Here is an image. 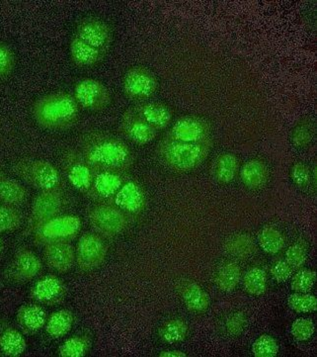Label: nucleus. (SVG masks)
I'll list each match as a JSON object with an SVG mask.
<instances>
[{"mask_svg":"<svg viewBox=\"0 0 317 357\" xmlns=\"http://www.w3.org/2000/svg\"><path fill=\"white\" fill-rule=\"evenodd\" d=\"M78 150L96 172H122L134 162L131 149L124 141L101 131L92 130L82 135Z\"/></svg>","mask_w":317,"mask_h":357,"instance_id":"nucleus-1","label":"nucleus"},{"mask_svg":"<svg viewBox=\"0 0 317 357\" xmlns=\"http://www.w3.org/2000/svg\"><path fill=\"white\" fill-rule=\"evenodd\" d=\"M32 115L35 122L42 129L68 131L77 124L79 106L70 92H51L35 101Z\"/></svg>","mask_w":317,"mask_h":357,"instance_id":"nucleus-2","label":"nucleus"},{"mask_svg":"<svg viewBox=\"0 0 317 357\" xmlns=\"http://www.w3.org/2000/svg\"><path fill=\"white\" fill-rule=\"evenodd\" d=\"M162 164L175 172H187L202 164L209 155L207 143H184L165 137L156 150Z\"/></svg>","mask_w":317,"mask_h":357,"instance_id":"nucleus-3","label":"nucleus"},{"mask_svg":"<svg viewBox=\"0 0 317 357\" xmlns=\"http://www.w3.org/2000/svg\"><path fill=\"white\" fill-rule=\"evenodd\" d=\"M13 170L21 181L38 190H51L63 184L60 170L48 160L21 158L13 165Z\"/></svg>","mask_w":317,"mask_h":357,"instance_id":"nucleus-4","label":"nucleus"},{"mask_svg":"<svg viewBox=\"0 0 317 357\" xmlns=\"http://www.w3.org/2000/svg\"><path fill=\"white\" fill-rule=\"evenodd\" d=\"M68 205V198L63 186L51 190L41 191L33 200L24 235L34 234L42 224L63 214Z\"/></svg>","mask_w":317,"mask_h":357,"instance_id":"nucleus-5","label":"nucleus"},{"mask_svg":"<svg viewBox=\"0 0 317 357\" xmlns=\"http://www.w3.org/2000/svg\"><path fill=\"white\" fill-rule=\"evenodd\" d=\"M82 229V220L77 215L61 214L42 224L34 231V243L44 247L52 243L72 242Z\"/></svg>","mask_w":317,"mask_h":357,"instance_id":"nucleus-6","label":"nucleus"},{"mask_svg":"<svg viewBox=\"0 0 317 357\" xmlns=\"http://www.w3.org/2000/svg\"><path fill=\"white\" fill-rule=\"evenodd\" d=\"M90 226L96 234L106 238L120 235L129 226L130 219L112 203H99L87 213Z\"/></svg>","mask_w":317,"mask_h":357,"instance_id":"nucleus-7","label":"nucleus"},{"mask_svg":"<svg viewBox=\"0 0 317 357\" xmlns=\"http://www.w3.org/2000/svg\"><path fill=\"white\" fill-rule=\"evenodd\" d=\"M160 87L157 77L150 68L136 66L129 68L123 77V91L132 101L144 102L151 98Z\"/></svg>","mask_w":317,"mask_h":357,"instance_id":"nucleus-8","label":"nucleus"},{"mask_svg":"<svg viewBox=\"0 0 317 357\" xmlns=\"http://www.w3.org/2000/svg\"><path fill=\"white\" fill-rule=\"evenodd\" d=\"M73 35L105 55H107L114 40L112 26L96 16H86L80 19L75 26Z\"/></svg>","mask_w":317,"mask_h":357,"instance_id":"nucleus-9","label":"nucleus"},{"mask_svg":"<svg viewBox=\"0 0 317 357\" xmlns=\"http://www.w3.org/2000/svg\"><path fill=\"white\" fill-rule=\"evenodd\" d=\"M73 96L79 107L90 112H101L112 103V96L107 86L100 80L90 77L77 82Z\"/></svg>","mask_w":317,"mask_h":357,"instance_id":"nucleus-10","label":"nucleus"},{"mask_svg":"<svg viewBox=\"0 0 317 357\" xmlns=\"http://www.w3.org/2000/svg\"><path fill=\"white\" fill-rule=\"evenodd\" d=\"M108 247L103 236L95 233H85L78 240L75 261L84 273L95 271L107 257Z\"/></svg>","mask_w":317,"mask_h":357,"instance_id":"nucleus-11","label":"nucleus"},{"mask_svg":"<svg viewBox=\"0 0 317 357\" xmlns=\"http://www.w3.org/2000/svg\"><path fill=\"white\" fill-rule=\"evenodd\" d=\"M63 169L73 188L87 194L90 190L96 172L87 162L77 149L70 148L63 153Z\"/></svg>","mask_w":317,"mask_h":357,"instance_id":"nucleus-12","label":"nucleus"},{"mask_svg":"<svg viewBox=\"0 0 317 357\" xmlns=\"http://www.w3.org/2000/svg\"><path fill=\"white\" fill-rule=\"evenodd\" d=\"M210 125L199 115H184L172 125L167 137L184 143H207Z\"/></svg>","mask_w":317,"mask_h":357,"instance_id":"nucleus-13","label":"nucleus"},{"mask_svg":"<svg viewBox=\"0 0 317 357\" xmlns=\"http://www.w3.org/2000/svg\"><path fill=\"white\" fill-rule=\"evenodd\" d=\"M42 264L40 257L27 248H19L13 257L7 276L16 284H26L41 273Z\"/></svg>","mask_w":317,"mask_h":357,"instance_id":"nucleus-14","label":"nucleus"},{"mask_svg":"<svg viewBox=\"0 0 317 357\" xmlns=\"http://www.w3.org/2000/svg\"><path fill=\"white\" fill-rule=\"evenodd\" d=\"M30 295L38 304L53 307L63 304L68 295V288L60 278L49 274L33 285Z\"/></svg>","mask_w":317,"mask_h":357,"instance_id":"nucleus-15","label":"nucleus"},{"mask_svg":"<svg viewBox=\"0 0 317 357\" xmlns=\"http://www.w3.org/2000/svg\"><path fill=\"white\" fill-rule=\"evenodd\" d=\"M121 131L132 143L144 146L151 143L157 136V131L148 124L143 118L131 107L125 111L121 119Z\"/></svg>","mask_w":317,"mask_h":357,"instance_id":"nucleus-16","label":"nucleus"},{"mask_svg":"<svg viewBox=\"0 0 317 357\" xmlns=\"http://www.w3.org/2000/svg\"><path fill=\"white\" fill-rule=\"evenodd\" d=\"M113 202L130 219L131 217L139 216L144 211L146 205V193L139 183L129 181L123 184L122 188L116 193Z\"/></svg>","mask_w":317,"mask_h":357,"instance_id":"nucleus-17","label":"nucleus"},{"mask_svg":"<svg viewBox=\"0 0 317 357\" xmlns=\"http://www.w3.org/2000/svg\"><path fill=\"white\" fill-rule=\"evenodd\" d=\"M45 261L58 273H66L75 262V248L68 242L52 243L44 245Z\"/></svg>","mask_w":317,"mask_h":357,"instance_id":"nucleus-18","label":"nucleus"},{"mask_svg":"<svg viewBox=\"0 0 317 357\" xmlns=\"http://www.w3.org/2000/svg\"><path fill=\"white\" fill-rule=\"evenodd\" d=\"M132 108L157 132L167 129L173 119L171 107L160 101H144Z\"/></svg>","mask_w":317,"mask_h":357,"instance_id":"nucleus-19","label":"nucleus"},{"mask_svg":"<svg viewBox=\"0 0 317 357\" xmlns=\"http://www.w3.org/2000/svg\"><path fill=\"white\" fill-rule=\"evenodd\" d=\"M123 184H124V178L121 172H109V170L98 172L94 176L87 195L95 200L114 199L116 193L122 188Z\"/></svg>","mask_w":317,"mask_h":357,"instance_id":"nucleus-20","label":"nucleus"},{"mask_svg":"<svg viewBox=\"0 0 317 357\" xmlns=\"http://www.w3.org/2000/svg\"><path fill=\"white\" fill-rule=\"evenodd\" d=\"M18 327L26 335H35L41 332L47 323V312L37 304L23 305L16 315Z\"/></svg>","mask_w":317,"mask_h":357,"instance_id":"nucleus-21","label":"nucleus"},{"mask_svg":"<svg viewBox=\"0 0 317 357\" xmlns=\"http://www.w3.org/2000/svg\"><path fill=\"white\" fill-rule=\"evenodd\" d=\"M70 58L75 67L91 68L99 65L105 58V54L89 46L75 35H73L70 44Z\"/></svg>","mask_w":317,"mask_h":357,"instance_id":"nucleus-22","label":"nucleus"},{"mask_svg":"<svg viewBox=\"0 0 317 357\" xmlns=\"http://www.w3.org/2000/svg\"><path fill=\"white\" fill-rule=\"evenodd\" d=\"M240 179L247 188H263L268 181V169L261 160H248L241 167Z\"/></svg>","mask_w":317,"mask_h":357,"instance_id":"nucleus-23","label":"nucleus"},{"mask_svg":"<svg viewBox=\"0 0 317 357\" xmlns=\"http://www.w3.org/2000/svg\"><path fill=\"white\" fill-rule=\"evenodd\" d=\"M27 196V189L20 182L6 176L0 178V202L14 207L22 206Z\"/></svg>","mask_w":317,"mask_h":357,"instance_id":"nucleus-24","label":"nucleus"},{"mask_svg":"<svg viewBox=\"0 0 317 357\" xmlns=\"http://www.w3.org/2000/svg\"><path fill=\"white\" fill-rule=\"evenodd\" d=\"M182 300L190 311L201 313L210 306V296L195 282H188L180 289Z\"/></svg>","mask_w":317,"mask_h":357,"instance_id":"nucleus-25","label":"nucleus"},{"mask_svg":"<svg viewBox=\"0 0 317 357\" xmlns=\"http://www.w3.org/2000/svg\"><path fill=\"white\" fill-rule=\"evenodd\" d=\"M27 349V342L22 333L13 328H7L0 333V354L3 356H22Z\"/></svg>","mask_w":317,"mask_h":357,"instance_id":"nucleus-26","label":"nucleus"},{"mask_svg":"<svg viewBox=\"0 0 317 357\" xmlns=\"http://www.w3.org/2000/svg\"><path fill=\"white\" fill-rule=\"evenodd\" d=\"M73 315L70 310H59L49 316L45 330L52 339L59 340L65 337L72 330Z\"/></svg>","mask_w":317,"mask_h":357,"instance_id":"nucleus-27","label":"nucleus"},{"mask_svg":"<svg viewBox=\"0 0 317 357\" xmlns=\"http://www.w3.org/2000/svg\"><path fill=\"white\" fill-rule=\"evenodd\" d=\"M290 142L297 149L307 148L316 137V126L309 118H302L295 123L290 132Z\"/></svg>","mask_w":317,"mask_h":357,"instance_id":"nucleus-28","label":"nucleus"},{"mask_svg":"<svg viewBox=\"0 0 317 357\" xmlns=\"http://www.w3.org/2000/svg\"><path fill=\"white\" fill-rule=\"evenodd\" d=\"M238 169V160L233 153H224L214 165V176L219 183L228 184L233 181Z\"/></svg>","mask_w":317,"mask_h":357,"instance_id":"nucleus-29","label":"nucleus"},{"mask_svg":"<svg viewBox=\"0 0 317 357\" xmlns=\"http://www.w3.org/2000/svg\"><path fill=\"white\" fill-rule=\"evenodd\" d=\"M188 326L181 319H171L165 321L160 328V337L165 344H173L185 339Z\"/></svg>","mask_w":317,"mask_h":357,"instance_id":"nucleus-30","label":"nucleus"},{"mask_svg":"<svg viewBox=\"0 0 317 357\" xmlns=\"http://www.w3.org/2000/svg\"><path fill=\"white\" fill-rule=\"evenodd\" d=\"M22 213L18 207L0 202V233L17 231L22 225Z\"/></svg>","mask_w":317,"mask_h":357,"instance_id":"nucleus-31","label":"nucleus"},{"mask_svg":"<svg viewBox=\"0 0 317 357\" xmlns=\"http://www.w3.org/2000/svg\"><path fill=\"white\" fill-rule=\"evenodd\" d=\"M240 267L234 262H228L219 269L217 274V284L222 291H233L240 283Z\"/></svg>","mask_w":317,"mask_h":357,"instance_id":"nucleus-32","label":"nucleus"},{"mask_svg":"<svg viewBox=\"0 0 317 357\" xmlns=\"http://www.w3.org/2000/svg\"><path fill=\"white\" fill-rule=\"evenodd\" d=\"M91 347V340L87 335H75L66 340L59 349V356L63 357H84Z\"/></svg>","mask_w":317,"mask_h":357,"instance_id":"nucleus-33","label":"nucleus"},{"mask_svg":"<svg viewBox=\"0 0 317 357\" xmlns=\"http://www.w3.org/2000/svg\"><path fill=\"white\" fill-rule=\"evenodd\" d=\"M258 242L265 252L275 255L283 248L285 240L277 229L273 227H266L260 231L259 236H258Z\"/></svg>","mask_w":317,"mask_h":357,"instance_id":"nucleus-34","label":"nucleus"},{"mask_svg":"<svg viewBox=\"0 0 317 357\" xmlns=\"http://www.w3.org/2000/svg\"><path fill=\"white\" fill-rule=\"evenodd\" d=\"M267 275L266 273L259 267H254L246 273L243 279V285L246 292L252 295L263 294L266 290Z\"/></svg>","mask_w":317,"mask_h":357,"instance_id":"nucleus-35","label":"nucleus"},{"mask_svg":"<svg viewBox=\"0 0 317 357\" xmlns=\"http://www.w3.org/2000/svg\"><path fill=\"white\" fill-rule=\"evenodd\" d=\"M288 306L297 313H311L317 309V300L314 295L295 293L288 300Z\"/></svg>","mask_w":317,"mask_h":357,"instance_id":"nucleus-36","label":"nucleus"},{"mask_svg":"<svg viewBox=\"0 0 317 357\" xmlns=\"http://www.w3.org/2000/svg\"><path fill=\"white\" fill-rule=\"evenodd\" d=\"M252 352L256 357H275L279 354V344L271 335H263L255 340Z\"/></svg>","mask_w":317,"mask_h":357,"instance_id":"nucleus-37","label":"nucleus"},{"mask_svg":"<svg viewBox=\"0 0 317 357\" xmlns=\"http://www.w3.org/2000/svg\"><path fill=\"white\" fill-rule=\"evenodd\" d=\"M228 250L236 257H246L254 252V245L249 236L241 234L233 236L228 243Z\"/></svg>","mask_w":317,"mask_h":357,"instance_id":"nucleus-38","label":"nucleus"},{"mask_svg":"<svg viewBox=\"0 0 317 357\" xmlns=\"http://www.w3.org/2000/svg\"><path fill=\"white\" fill-rule=\"evenodd\" d=\"M16 67V58L13 50L0 42V79H6L13 75Z\"/></svg>","mask_w":317,"mask_h":357,"instance_id":"nucleus-39","label":"nucleus"},{"mask_svg":"<svg viewBox=\"0 0 317 357\" xmlns=\"http://www.w3.org/2000/svg\"><path fill=\"white\" fill-rule=\"evenodd\" d=\"M290 178L297 188H307L312 181L311 169L304 162H295L291 167Z\"/></svg>","mask_w":317,"mask_h":357,"instance_id":"nucleus-40","label":"nucleus"},{"mask_svg":"<svg viewBox=\"0 0 317 357\" xmlns=\"http://www.w3.org/2000/svg\"><path fill=\"white\" fill-rule=\"evenodd\" d=\"M316 282V273L309 269H302L293 278L291 287L295 292L307 293Z\"/></svg>","mask_w":317,"mask_h":357,"instance_id":"nucleus-41","label":"nucleus"},{"mask_svg":"<svg viewBox=\"0 0 317 357\" xmlns=\"http://www.w3.org/2000/svg\"><path fill=\"white\" fill-rule=\"evenodd\" d=\"M314 331H316L314 324L309 319H297L293 321L292 326V335L300 342L311 339Z\"/></svg>","mask_w":317,"mask_h":357,"instance_id":"nucleus-42","label":"nucleus"},{"mask_svg":"<svg viewBox=\"0 0 317 357\" xmlns=\"http://www.w3.org/2000/svg\"><path fill=\"white\" fill-rule=\"evenodd\" d=\"M305 259H307V252H305L304 248L299 243L291 245L286 252V262L292 268H299L304 266Z\"/></svg>","mask_w":317,"mask_h":357,"instance_id":"nucleus-43","label":"nucleus"},{"mask_svg":"<svg viewBox=\"0 0 317 357\" xmlns=\"http://www.w3.org/2000/svg\"><path fill=\"white\" fill-rule=\"evenodd\" d=\"M292 267L285 261H278L271 267V274L278 282H285L292 276Z\"/></svg>","mask_w":317,"mask_h":357,"instance_id":"nucleus-44","label":"nucleus"},{"mask_svg":"<svg viewBox=\"0 0 317 357\" xmlns=\"http://www.w3.org/2000/svg\"><path fill=\"white\" fill-rule=\"evenodd\" d=\"M245 326V317L240 313H235L234 315L229 317L228 321H226V328L231 335H238V333L242 332Z\"/></svg>","mask_w":317,"mask_h":357,"instance_id":"nucleus-45","label":"nucleus"},{"mask_svg":"<svg viewBox=\"0 0 317 357\" xmlns=\"http://www.w3.org/2000/svg\"><path fill=\"white\" fill-rule=\"evenodd\" d=\"M160 356L162 357H185L187 356L186 354L184 352L179 351H162V354H160Z\"/></svg>","mask_w":317,"mask_h":357,"instance_id":"nucleus-46","label":"nucleus"},{"mask_svg":"<svg viewBox=\"0 0 317 357\" xmlns=\"http://www.w3.org/2000/svg\"><path fill=\"white\" fill-rule=\"evenodd\" d=\"M2 248H3V242H2L1 238H0V252H1Z\"/></svg>","mask_w":317,"mask_h":357,"instance_id":"nucleus-47","label":"nucleus"},{"mask_svg":"<svg viewBox=\"0 0 317 357\" xmlns=\"http://www.w3.org/2000/svg\"><path fill=\"white\" fill-rule=\"evenodd\" d=\"M4 176H6V174H4V172H2V170H0V178H1V177Z\"/></svg>","mask_w":317,"mask_h":357,"instance_id":"nucleus-48","label":"nucleus"}]
</instances>
